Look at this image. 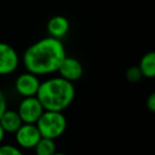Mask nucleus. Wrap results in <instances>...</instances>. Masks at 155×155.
<instances>
[{
    "label": "nucleus",
    "mask_w": 155,
    "mask_h": 155,
    "mask_svg": "<svg viewBox=\"0 0 155 155\" xmlns=\"http://www.w3.org/2000/svg\"><path fill=\"white\" fill-rule=\"evenodd\" d=\"M0 155H25L20 148L13 144L1 143L0 144Z\"/></svg>",
    "instance_id": "14"
},
{
    "label": "nucleus",
    "mask_w": 155,
    "mask_h": 155,
    "mask_svg": "<svg viewBox=\"0 0 155 155\" xmlns=\"http://www.w3.org/2000/svg\"><path fill=\"white\" fill-rule=\"evenodd\" d=\"M41 85L39 77L29 71L22 72L16 78L14 83V89L22 98L34 97L36 96L37 91Z\"/></svg>",
    "instance_id": "7"
},
{
    "label": "nucleus",
    "mask_w": 155,
    "mask_h": 155,
    "mask_svg": "<svg viewBox=\"0 0 155 155\" xmlns=\"http://www.w3.org/2000/svg\"><path fill=\"white\" fill-rule=\"evenodd\" d=\"M33 150L35 155H53L56 152V143L53 139L41 137Z\"/></svg>",
    "instance_id": "12"
},
{
    "label": "nucleus",
    "mask_w": 155,
    "mask_h": 155,
    "mask_svg": "<svg viewBox=\"0 0 155 155\" xmlns=\"http://www.w3.org/2000/svg\"><path fill=\"white\" fill-rule=\"evenodd\" d=\"M8 108V102H7V97L3 94L2 91H0V117L2 116L3 113L7 110Z\"/></svg>",
    "instance_id": "15"
},
{
    "label": "nucleus",
    "mask_w": 155,
    "mask_h": 155,
    "mask_svg": "<svg viewBox=\"0 0 155 155\" xmlns=\"http://www.w3.org/2000/svg\"><path fill=\"white\" fill-rule=\"evenodd\" d=\"M69 29H70L69 20L62 15L53 16L50 18L47 24V31L49 33V36L61 41L68 33Z\"/></svg>",
    "instance_id": "9"
},
{
    "label": "nucleus",
    "mask_w": 155,
    "mask_h": 155,
    "mask_svg": "<svg viewBox=\"0 0 155 155\" xmlns=\"http://www.w3.org/2000/svg\"><path fill=\"white\" fill-rule=\"evenodd\" d=\"M44 110H45L36 96L22 98L17 107V113L22 123H31V124H35L37 122Z\"/></svg>",
    "instance_id": "4"
},
{
    "label": "nucleus",
    "mask_w": 155,
    "mask_h": 155,
    "mask_svg": "<svg viewBox=\"0 0 155 155\" xmlns=\"http://www.w3.org/2000/svg\"><path fill=\"white\" fill-rule=\"evenodd\" d=\"M22 124V121L17 110H8L0 117V125L2 127L5 134H14Z\"/></svg>",
    "instance_id": "10"
},
{
    "label": "nucleus",
    "mask_w": 155,
    "mask_h": 155,
    "mask_svg": "<svg viewBox=\"0 0 155 155\" xmlns=\"http://www.w3.org/2000/svg\"><path fill=\"white\" fill-rule=\"evenodd\" d=\"M142 78L143 77H142L138 66H131L125 71V79L130 83H138L141 81Z\"/></svg>",
    "instance_id": "13"
},
{
    "label": "nucleus",
    "mask_w": 155,
    "mask_h": 155,
    "mask_svg": "<svg viewBox=\"0 0 155 155\" xmlns=\"http://www.w3.org/2000/svg\"><path fill=\"white\" fill-rule=\"evenodd\" d=\"M142 77L147 79H153L155 77V53L153 51L143 54L138 65Z\"/></svg>",
    "instance_id": "11"
},
{
    "label": "nucleus",
    "mask_w": 155,
    "mask_h": 155,
    "mask_svg": "<svg viewBox=\"0 0 155 155\" xmlns=\"http://www.w3.org/2000/svg\"><path fill=\"white\" fill-rule=\"evenodd\" d=\"M146 105H147V108H148L151 113L155 112V94L154 93L150 94V96H149L146 101Z\"/></svg>",
    "instance_id": "16"
},
{
    "label": "nucleus",
    "mask_w": 155,
    "mask_h": 155,
    "mask_svg": "<svg viewBox=\"0 0 155 155\" xmlns=\"http://www.w3.org/2000/svg\"><path fill=\"white\" fill-rule=\"evenodd\" d=\"M5 132L3 131L2 127L0 125V144L3 142V140H5Z\"/></svg>",
    "instance_id": "17"
},
{
    "label": "nucleus",
    "mask_w": 155,
    "mask_h": 155,
    "mask_svg": "<svg viewBox=\"0 0 155 155\" xmlns=\"http://www.w3.org/2000/svg\"><path fill=\"white\" fill-rule=\"evenodd\" d=\"M83 72H84V68H83L82 63L78 58H70L67 55L58 69V75L71 83L80 80L83 75Z\"/></svg>",
    "instance_id": "8"
},
{
    "label": "nucleus",
    "mask_w": 155,
    "mask_h": 155,
    "mask_svg": "<svg viewBox=\"0 0 155 155\" xmlns=\"http://www.w3.org/2000/svg\"><path fill=\"white\" fill-rule=\"evenodd\" d=\"M20 63L17 51L7 43L0 41V75H9L15 72Z\"/></svg>",
    "instance_id": "6"
},
{
    "label": "nucleus",
    "mask_w": 155,
    "mask_h": 155,
    "mask_svg": "<svg viewBox=\"0 0 155 155\" xmlns=\"http://www.w3.org/2000/svg\"><path fill=\"white\" fill-rule=\"evenodd\" d=\"M75 88L73 83L63 78L51 77L41 82L36 98L45 110L64 112L73 102Z\"/></svg>",
    "instance_id": "2"
},
{
    "label": "nucleus",
    "mask_w": 155,
    "mask_h": 155,
    "mask_svg": "<svg viewBox=\"0 0 155 155\" xmlns=\"http://www.w3.org/2000/svg\"><path fill=\"white\" fill-rule=\"evenodd\" d=\"M53 155H67L66 153H63V152H58V151H56L55 153H54Z\"/></svg>",
    "instance_id": "18"
},
{
    "label": "nucleus",
    "mask_w": 155,
    "mask_h": 155,
    "mask_svg": "<svg viewBox=\"0 0 155 155\" xmlns=\"http://www.w3.org/2000/svg\"><path fill=\"white\" fill-rule=\"evenodd\" d=\"M35 125L38 129L41 137L55 140L66 131L67 119L63 112L44 110Z\"/></svg>",
    "instance_id": "3"
},
{
    "label": "nucleus",
    "mask_w": 155,
    "mask_h": 155,
    "mask_svg": "<svg viewBox=\"0 0 155 155\" xmlns=\"http://www.w3.org/2000/svg\"><path fill=\"white\" fill-rule=\"evenodd\" d=\"M14 135L17 147L24 150H32L41 138L37 127L31 123H22Z\"/></svg>",
    "instance_id": "5"
},
{
    "label": "nucleus",
    "mask_w": 155,
    "mask_h": 155,
    "mask_svg": "<svg viewBox=\"0 0 155 155\" xmlns=\"http://www.w3.org/2000/svg\"><path fill=\"white\" fill-rule=\"evenodd\" d=\"M66 58V49L61 39L45 37L29 46L22 54V64L27 71L37 77L58 72Z\"/></svg>",
    "instance_id": "1"
}]
</instances>
